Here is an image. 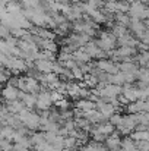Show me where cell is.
<instances>
[{
	"label": "cell",
	"mask_w": 149,
	"mask_h": 151,
	"mask_svg": "<svg viewBox=\"0 0 149 151\" xmlns=\"http://www.w3.org/2000/svg\"><path fill=\"white\" fill-rule=\"evenodd\" d=\"M78 147H79L78 145V139L75 137H66L64 138V148L66 150H75Z\"/></svg>",
	"instance_id": "25"
},
{
	"label": "cell",
	"mask_w": 149,
	"mask_h": 151,
	"mask_svg": "<svg viewBox=\"0 0 149 151\" xmlns=\"http://www.w3.org/2000/svg\"><path fill=\"white\" fill-rule=\"evenodd\" d=\"M113 126H115V128H118V126H121V123H123V116L120 114V113H115L114 116H111L110 117V120H108Z\"/></svg>",
	"instance_id": "27"
},
{
	"label": "cell",
	"mask_w": 149,
	"mask_h": 151,
	"mask_svg": "<svg viewBox=\"0 0 149 151\" xmlns=\"http://www.w3.org/2000/svg\"><path fill=\"white\" fill-rule=\"evenodd\" d=\"M76 107H78V109H81L83 113H86V111L95 110V109H97V103L88 100V99H81V100L76 101Z\"/></svg>",
	"instance_id": "14"
},
{
	"label": "cell",
	"mask_w": 149,
	"mask_h": 151,
	"mask_svg": "<svg viewBox=\"0 0 149 151\" xmlns=\"http://www.w3.org/2000/svg\"><path fill=\"white\" fill-rule=\"evenodd\" d=\"M81 1H85V3H89V1H94V0H81Z\"/></svg>",
	"instance_id": "33"
},
{
	"label": "cell",
	"mask_w": 149,
	"mask_h": 151,
	"mask_svg": "<svg viewBox=\"0 0 149 151\" xmlns=\"http://www.w3.org/2000/svg\"><path fill=\"white\" fill-rule=\"evenodd\" d=\"M13 142L7 141V139H1L0 141V147H1V151H13Z\"/></svg>",
	"instance_id": "29"
},
{
	"label": "cell",
	"mask_w": 149,
	"mask_h": 151,
	"mask_svg": "<svg viewBox=\"0 0 149 151\" xmlns=\"http://www.w3.org/2000/svg\"><path fill=\"white\" fill-rule=\"evenodd\" d=\"M75 125H76V129H81V131L91 132V129H92V123H91L89 120H86L85 117H78V119H75Z\"/></svg>",
	"instance_id": "21"
},
{
	"label": "cell",
	"mask_w": 149,
	"mask_h": 151,
	"mask_svg": "<svg viewBox=\"0 0 149 151\" xmlns=\"http://www.w3.org/2000/svg\"><path fill=\"white\" fill-rule=\"evenodd\" d=\"M97 110H99V111L102 113V116H104L107 120H110V117L115 114V110H117V109H115L111 103H107L105 100L99 99V100L97 101Z\"/></svg>",
	"instance_id": "7"
},
{
	"label": "cell",
	"mask_w": 149,
	"mask_h": 151,
	"mask_svg": "<svg viewBox=\"0 0 149 151\" xmlns=\"http://www.w3.org/2000/svg\"><path fill=\"white\" fill-rule=\"evenodd\" d=\"M121 139L123 138H120V132L115 131L113 135H110L105 139V147L110 151H120L121 150Z\"/></svg>",
	"instance_id": "8"
},
{
	"label": "cell",
	"mask_w": 149,
	"mask_h": 151,
	"mask_svg": "<svg viewBox=\"0 0 149 151\" xmlns=\"http://www.w3.org/2000/svg\"><path fill=\"white\" fill-rule=\"evenodd\" d=\"M54 106H56V107H57V109H58L60 111H64V110H70V103L66 100V99H63V100L58 101V103H57V104H54Z\"/></svg>",
	"instance_id": "28"
},
{
	"label": "cell",
	"mask_w": 149,
	"mask_h": 151,
	"mask_svg": "<svg viewBox=\"0 0 149 151\" xmlns=\"http://www.w3.org/2000/svg\"><path fill=\"white\" fill-rule=\"evenodd\" d=\"M145 68H148V69H149V62H148V65H146V66H145Z\"/></svg>",
	"instance_id": "34"
},
{
	"label": "cell",
	"mask_w": 149,
	"mask_h": 151,
	"mask_svg": "<svg viewBox=\"0 0 149 151\" xmlns=\"http://www.w3.org/2000/svg\"><path fill=\"white\" fill-rule=\"evenodd\" d=\"M139 41H140V43H143V44H146V46L149 47V29L143 34V35H142V37H140V38H139Z\"/></svg>",
	"instance_id": "32"
},
{
	"label": "cell",
	"mask_w": 149,
	"mask_h": 151,
	"mask_svg": "<svg viewBox=\"0 0 149 151\" xmlns=\"http://www.w3.org/2000/svg\"><path fill=\"white\" fill-rule=\"evenodd\" d=\"M64 99V96L61 94V93H58V91H51V100H53V104H57L58 101H61Z\"/></svg>",
	"instance_id": "30"
},
{
	"label": "cell",
	"mask_w": 149,
	"mask_h": 151,
	"mask_svg": "<svg viewBox=\"0 0 149 151\" xmlns=\"http://www.w3.org/2000/svg\"><path fill=\"white\" fill-rule=\"evenodd\" d=\"M0 35H1V38L4 40V38H7L9 35H10V29L6 27V25H1L0 27Z\"/></svg>",
	"instance_id": "31"
},
{
	"label": "cell",
	"mask_w": 149,
	"mask_h": 151,
	"mask_svg": "<svg viewBox=\"0 0 149 151\" xmlns=\"http://www.w3.org/2000/svg\"><path fill=\"white\" fill-rule=\"evenodd\" d=\"M29 138H31V142H32L34 148L47 144V139H46V134H44V132H34Z\"/></svg>",
	"instance_id": "19"
},
{
	"label": "cell",
	"mask_w": 149,
	"mask_h": 151,
	"mask_svg": "<svg viewBox=\"0 0 149 151\" xmlns=\"http://www.w3.org/2000/svg\"><path fill=\"white\" fill-rule=\"evenodd\" d=\"M114 21H115V24L129 28V27H130V22H132V18L129 16V13H120V12H118V13H115Z\"/></svg>",
	"instance_id": "20"
},
{
	"label": "cell",
	"mask_w": 149,
	"mask_h": 151,
	"mask_svg": "<svg viewBox=\"0 0 149 151\" xmlns=\"http://www.w3.org/2000/svg\"><path fill=\"white\" fill-rule=\"evenodd\" d=\"M54 68V62L51 60H37L35 62V69L40 73H51Z\"/></svg>",
	"instance_id": "11"
},
{
	"label": "cell",
	"mask_w": 149,
	"mask_h": 151,
	"mask_svg": "<svg viewBox=\"0 0 149 151\" xmlns=\"http://www.w3.org/2000/svg\"><path fill=\"white\" fill-rule=\"evenodd\" d=\"M73 59L78 62V65H83V63H91V56L82 49H78V50L73 53Z\"/></svg>",
	"instance_id": "15"
},
{
	"label": "cell",
	"mask_w": 149,
	"mask_h": 151,
	"mask_svg": "<svg viewBox=\"0 0 149 151\" xmlns=\"http://www.w3.org/2000/svg\"><path fill=\"white\" fill-rule=\"evenodd\" d=\"M51 106H53V100H51V90L43 87V91L38 94V101H37V107H35V109H38V110H40V113H41V111H47V110H50V107H51Z\"/></svg>",
	"instance_id": "5"
},
{
	"label": "cell",
	"mask_w": 149,
	"mask_h": 151,
	"mask_svg": "<svg viewBox=\"0 0 149 151\" xmlns=\"http://www.w3.org/2000/svg\"><path fill=\"white\" fill-rule=\"evenodd\" d=\"M95 41L99 49L107 53L115 50V47H117V37L111 31H99V35Z\"/></svg>",
	"instance_id": "2"
},
{
	"label": "cell",
	"mask_w": 149,
	"mask_h": 151,
	"mask_svg": "<svg viewBox=\"0 0 149 151\" xmlns=\"http://www.w3.org/2000/svg\"><path fill=\"white\" fill-rule=\"evenodd\" d=\"M129 29H130V32L139 40V38L148 31V27H146L145 21H140V19H132Z\"/></svg>",
	"instance_id": "6"
},
{
	"label": "cell",
	"mask_w": 149,
	"mask_h": 151,
	"mask_svg": "<svg viewBox=\"0 0 149 151\" xmlns=\"http://www.w3.org/2000/svg\"><path fill=\"white\" fill-rule=\"evenodd\" d=\"M72 73H73V78H75L76 82H82L85 79V73H83V70L79 66H76L75 69H72Z\"/></svg>",
	"instance_id": "26"
},
{
	"label": "cell",
	"mask_w": 149,
	"mask_h": 151,
	"mask_svg": "<svg viewBox=\"0 0 149 151\" xmlns=\"http://www.w3.org/2000/svg\"><path fill=\"white\" fill-rule=\"evenodd\" d=\"M130 137L135 141H149V131H133Z\"/></svg>",
	"instance_id": "24"
},
{
	"label": "cell",
	"mask_w": 149,
	"mask_h": 151,
	"mask_svg": "<svg viewBox=\"0 0 149 151\" xmlns=\"http://www.w3.org/2000/svg\"><path fill=\"white\" fill-rule=\"evenodd\" d=\"M121 150L123 151H138V144L136 141L129 135V137H124L121 139Z\"/></svg>",
	"instance_id": "17"
},
{
	"label": "cell",
	"mask_w": 149,
	"mask_h": 151,
	"mask_svg": "<svg viewBox=\"0 0 149 151\" xmlns=\"http://www.w3.org/2000/svg\"><path fill=\"white\" fill-rule=\"evenodd\" d=\"M123 128L129 129L130 132H133L138 126V119H136V114H126L123 116V123H121Z\"/></svg>",
	"instance_id": "13"
},
{
	"label": "cell",
	"mask_w": 149,
	"mask_h": 151,
	"mask_svg": "<svg viewBox=\"0 0 149 151\" xmlns=\"http://www.w3.org/2000/svg\"><path fill=\"white\" fill-rule=\"evenodd\" d=\"M95 66L99 70H102L105 73H110V75H115V73L120 72V63H115L111 59H99V60L95 62Z\"/></svg>",
	"instance_id": "4"
},
{
	"label": "cell",
	"mask_w": 149,
	"mask_h": 151,
	"mask_svg": "<svg viewBox=\"0 0 149 151\" xmlns=\"http://www.w3.org/2000/svg\"><path fill=\"white\" fill-rule=\"evenodd\" d=\"M0 132H1V139H7V141L13 142V139L16 137V129L15 128L6 125V126H1V131Z\"/></svg>",
	"instance_id": "18"
},
{
	"label": "cell",
	"mask_w": 149,
	"mask_h": 151,
	"mask_svg": "<svg viewBox=\"0 0 149 151\" xmlns=\"http://www.w3.org/2000/svg\"><path fill=\"white\" fill-rule=\"evenodd\" d=\"M7 109H9L10 114H19L24 109H26V106H25V103H24V101L15 100V101L7 103Z\"/></svg>",
	"instance_id": "16"
},
{
	"label": "cell",
	"mask_w": 149,
	"mask_h": 151,
	"mask_svg": "<svg viewBox=\"0 0 149 151\" xmlns=\"http://www.w3.org/2000/svg\"><path fill=\"white\" fill-rule=\"evenodd\" d=\"M110 31H111L117 38H120V37L129 34V28H126V27H123V25H118V24H114V25L110 28Z\"/></svg>",
	"instance_id": "23"
},
{
	"label": "cell",
	"mask_w": 149,
	"mask_h": 151,
	"mask_svg": "<svg viewBox=\"0 0 149 151\" xmlns=\"http://www.w3.org/2000/svg\"><path fill=\"white\" fill-rule=\"evenodd\" d=\"M40 49H41V50H48V51H53V53H57L58 44H57L54 40H43V41L40 43Z\"/></svg>",
	"instance_id": "22"
},
{
	"label": "cell",
	"mask_w": 149,
	"mask_h": 151,
	"mask_svg": "<svg viewBox=\"0 0 149 151\" xmlns=\"http://www.w3.org/2000/svg\"><path fill=\"white\" fill-rule=\"evenodd\" d=\"M18 116H19V119L22 120L24 126L28 128L29 131H37V129H40V126H41V116H40L38 113H35V111H32V110H29V109H24Z\"/></svg>",
	"instance_id": "1"
},
{
	"label": "cell",
	"mask_w": 149,
	"mask_h": 151,
	"mask_svg": "<svg viewBox=\"0 0 149 151\" xmlns=\"http://www.w3.org/2000/svg\"><path fill=\"white\" fill-rule=\"evenodd\" d=\"M19 90L16 87H12V85H6L3 88V100L10 103V101L19 100Z\"/></svg>",
	"instance_id": "10"
},
{
	"label": "cell",
	"mask_w": 149,
	"mask_h": 151,
	"mask_svg": "<svg viewBox=\"0 0 149 151\" xmlns=\"http://www.w3.org/2000/svg\"><path fill=\"white\" fill-rule=\"evenodd\" d=\"M146 10L148 7L145 6V3H142L140 0H136L132 3L130 6V10H129V16L132 19H140V21H146L148 16H146Z\"/></svg>",
	"instance_id": "3"
},
{
	"label": "cell",
	"mask_w": 149,
	"mask_h": 151,
	"mask_svg": "<svg viewBox=\"0 0 149 151\" xmlns=\"http://www.w3.org/2000/svg\"><path fill=\"white\" fill-rule=\"evenodd\" d=\"M83 117L86 119V120H89L94 126L95 125H99V123H104V122H107V119L102 116V113L99 111V110H91V111H86V113H83Z\"/></svg>",
	"instance_id": "9"
},
{
	"label": "cell",
	"mask_w": 149,
	"mask_h": 151,
	"mask_svg": "<svg viewBox=\"0 0 149 151\" xmlns=\"http://www.w3.org/2000/svg\"><path fill=\"white\" fill-rule=\"evenodd\" d=\"M94 129H95L97 132H99V134L105 135V137H110V135H113V134L115 132V126H113L108 120H107V122H104V123L95 125V126H94Z\"/></svg>",
	"instance_id": "12"
}]
</instances>
